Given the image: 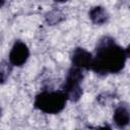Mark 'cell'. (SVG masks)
I'll return each mask as SVG.
<instances>
[{
    "mask_svg": "<svg viewBox=\"0 0 130 130\" xmlns=\"http://www.w3.org/2000/svg\"><path fill=\"white\" fill-rule=\"evenodd\" d=\"M72 66L89 70L92 64V54L83 48H75L71 54Z\"/></svg>",
    "mask_w": 130,
    "mask_h": 130,
    "instance_id": "5b68a950",
    "label": "cell"
},
{
    "mask_svg": "<svg viewBox=\"0 0 130 130\" xmlns=\"http://www.w3.org/2000/svg\"><path fill=\"white\" fill-rule=\"evenodd\" d=\"M128 57L129 48L124 49L115 39L105 36L98 41L90 69L99 75L119 73L124 69Z\"/></svg>",
    "mask_w": 130,
    "mask_h": 130,
    "instance_id": "6da1fadb",
    "label": "cell"
},
{
    "mask_svg": "<svg viewBox=\"0 0 130 130\" xmlns=\"http://www.w3.org/2000/svg\"><path fill=\"white\" fill-rule=\"evenodd\" d=\"M63 18H64V17H63V14H62V12L59 11V10L50 11V12L46 15V20H47V22H48L50 25H54V24L59 23Z\"/></svg>",
    "mask_w": 130,
    "mask_h": 130,
    "instance_id": "9c48e42d",
    "label": "cell"
},
{
    "mask_svg": "<svg viewBox=\"0 0 130 130\" xmlns=\"http://www.w3.org/2000/svg\"><path fill=\"white\" fill-rule=\"evenodd\" d=\"M12 71V65L8 61L0 62V84H3L9 78V75Z\"/></svg>",
    "mask_w": 130,
    "mask_h": 130,
    "instance_id": "ba28073f",
    "label": "cell"
},
{
    "mask_svg": "<svg viewBox=\"0 0 130 130\" xmlns=\"http://www.w3.org/2000/svg\"><path fill=\"white\" fill-rule=\"evenodd\" d=\"M88 16L94 24H99V25H102V24L106 23L109 19L108 11L106 10L105 7L100 6V5L92 7L88 12Z\"/></svg>",
    "mask_w": 130,
    "mask_h": 130,
    "instance_id": "52a82bcc",
    "label": "cell"
},
{
    "mask_svg": "<svg viewBox=\"0 0 130 130\" xmlns=\"http://www.w3.org/2000/svg\"><path fill=\"white\" fill-rule=\"evenodd\" d=\"M29 57V49L22 41H16L9 53V62L12 66L20 67L25 64Z\"/></svg>",
    "mask_w": 130,
    "mask_h": 130,
    "instance_id": "277c9868",
    "label": "cell"
},
{
    "mask_svg": "<svg viewBox=\"0 0 130 130\" xmlns=\"http://www.w3.org/2000/svg\"><path fill=\"white\" fill-rule=\"evenodd\" d=\"M67 101V95L63 90H45L37 94L34 106L43 113L55 115L64 110Z\"/></svg>",
    "mask_w": 130,
    "mask_h": 130,
    "instance_id": "7a4b0ae2",
    "label": "cell"
},
{
    "mask_svg": "<svg viewBox=\"0 0 130 130\" xmlns=\"http://www.w3.org/2000/svg\"><path fill=\"white\" fill-rule=\"evenodd\" d=\"M113 121L117 127L125 128L129 124V121H130V114H129L128 107L125 105L118 106L114 111Z\"/></svg>",
    "mask_w": 130,
    "mask_h": 130,
    "instance_id": "8992f818",
    "label": "cell"
},
{
    "mask_svg": "<svg viewBox=\"0 0 130 130\" xmlns=\"http://www.w3.org/2000/svg\"><path fill=\"white\" fill-rule=\"evenodd\" d=\"M83 72L81 68L72 66L66 75L64 84H63V91L66 93L68 101L76 103L82 96V88L81 83L83 80Z\"/></svg>",
    "mask_w": 130,
    "mask_h": 130,
    "instance_id": "3957f363",
    "label": "cell"
},
{
    "mask_svg": "<svg viewBox=\"0 0 130 130\" xmlns=\"http://www.w3.org/2000/svg\"><path fill=\"white\" fill-rule=\"evenodd\" d=\"M5 4V0H0V8Z\"/></svg>",
    "mask_w": 130,
    "mask_h": 130,
    "instance_id": "30bf717a",
    "label": "cell"
},
{
    "mask_svg": "<svg viewBox=\"0 0 130 130\" xmlns=\"http://www.w3.org/2000/svg\"><path fill=\"white\" fill-rule=\"evenodd\" d=\"M55 1H57V2H66L68 0H55Z\"/></svg>",
    "mask_w": 130,
    "mask_h": 130,
    "instance_id": "8fae6325",
    "label": "cell"
}]
</instances>
